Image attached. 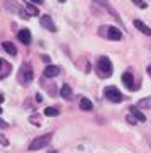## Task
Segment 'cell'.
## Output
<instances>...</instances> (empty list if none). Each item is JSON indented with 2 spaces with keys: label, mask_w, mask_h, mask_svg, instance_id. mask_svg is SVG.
<instances>
[{
  "label": "cell",
  "mask_w": 151,
  "mask_h": 153,
  "mask_svg": "<svg viewBox=\"0 0 151 153\" xmlns=\"http://www.w3.org/2000/svg\"><path fill=\"white\" fill-rule=\"evenodd\" d=\"M17 38H19V41L24 43V44H29L33 41V36H31V31H29V29H21V31L17 33Z\"/></svg>",
  "instance_id": "8"
},
{
  "label": "cell",
  "mask_w": 151,
  "mask_h": 153,
  "mask_svg": "<svg viewBox=\"0 0 151 153\" xmlns=\"http://www.w3.org/2000/svg\"><path fill=\"white\" fill-rule=\"evenodd\" d=\"M31 2H34V4H43V0H31Z\"/></svg>",
  "instance_id": "25"
},
{
  "label": "cell",
  "mask_w": 151,
  "mask_h": 153,
  "mask_svg": "<svg viewBox=\"0 0 151 153\" xmlns=\"http://www.w3.org/2000/svg\"><path fill=\"white\" fill-rule=\"evenodd\" d=\"M41 60L44 61V63H49V56H46V55H43L41 56Z\"/></svg>",
  "instance_id": "23"
},
{
  "label": "cell",
  "mask_w": 151,
  "mask_h": 153,
  "mask_svg": "<svg viewBox=\"0 0 151 153\" xmlns=\"http://www.w3.org/2000/svg\"><path fill=\"white\" fill-rule=\"evenodd\" d=\"M59 94H61V97L65 99V100H70V99L73 97V90H71V87L68 85V83L61 87V92H59Z\"/></svg>",
  "instance_id": "13"
},
{
  "label": "cell",
  "mask_w": 151,
  "mask_h": 153,
  "mask_svg": "<svg viewBox=\"0 0 151 153\" xmlns=\"http://www.w3.org/2000/svg\"><path fill=\"white\" fill-rule=\"evenodd\" d=\"M138 109H151V95L141 99L139 102H138Z\"/></svg>",
  "instance_id": "15"
},
{
  "label": "cell",
  "mask_w": 151,
  "mask_h": 153,
  "mask_svg": "<svg viewBox=\"0 0 151 153\" xmlns=\"http://www.w3.org/2000/svg\"><path fill=\"white\" fill-rule=\"evenodd\" d=\"M132 4L138 5L139 9H146V2H144V0H132Z\"/></svg>",
  "instance_id": "19"
},
{
  "label": "cell",
  "mask_w": 151,
  "mask_h": 153,
  "mask_svg": "<svg viewBox=\"0 0 151 153\" xmlns=\"http://www.w3.org/2000/svg\"><path fill=\"white\" fill-rule=\"evenodd\" d=\"M24 9H26L27 16H39V10L33 5V4H26V5H24Z\"/></svg>",
  "instance_id": "16"
},
{
  "label": "cell",
  "mask_w": 151,
  "mask_h": 153,
  "mask_svg": "<svg viewBox=\"0 0 151 153\" xmlns=\"http://www.w3.org/2000/svg\"><path fill=\"white\" fill-rule=\"evenodd\" d=\"M2 102H4V95H2V94H0V104H2Z\"/></svg>",
  "instance_id": "27"
},
{
  "label": "cell",
  "mask_w": 151,
  "mask_h": 153,
  "mask_svg": "<svg viewBox=\"0 0 151 153\" xmlns=\"http://www.w3.org/2000/svg\"><path fill=\"white\" fill-rule=\"evenodd\" d=\"M127 121H129L131 124H136V117H134L132 114H129V116H127Z\"/></svg>",
  "instance_id": "21"
},
{
  "label": "cell",
  "mask_w": 151,
  "mask_h": 153,
  "mask_svg": "<svg viewBox=\"0 0 151 153\" xmlns=\"http://www.w3.org/2000/svg\"><path fill=\"white\" fill-rule=\"evenodd\" d=\"M131 111L134 112V117H136L138 121H141V123H144V121H146V116L143 114V112H141L139 109H136V107H131Z\"/></svg>",
  "instance_id": "18"
},
{
  "label": "cell",
  "mask_w": 151,
  "mask_h": 153,
  "mask_svg": "<svg viewBox=\"0 0 151 153\" xmlns=\"http://www.w3.org/2000/svg\"><path fill=\"white\" fill-rule=\"evenodd\" d=\"M105 31L107 33H104V36L107 39H112V41H121L122 39V31L117 27H114V26H109V27H105Z\"/></svg>",
  "instance_id": "6"
},
{
  "label": "cell",
  "mask_w": 151,
  "mask_h": 153,
  "mask_svg": "<svg viewBox=\"0 0 151 153\" xmlns=\"http://www.w3.org/2000/svg\"><path fill=\"white\" fill-rule=\"evenodd\" d=\"M39 22H41V26H43L44 29H48V31H51V33H56V26H54L53 19H51L49 16H41Z\"/></svg>",
  "instance_id": "7"
},
{
  "label": "cell",
  "mask_w": 151,
  "mask_h": 153,
  "mask_svg": "<svg viewBox=\"0 0 151 153\" xmlns=\"http://www.w3.org/2000/svg\"><path fill=\"white\" fill-rule=\"evenodd\" d=\"M36 99H38V102H43V95L41 94H36Z\"/></svg>",
  "instance_id": "24"
},
{
  "label": "cell",
  "mask_w": 151,
  "mask_h": 153,
  "mask_svg": "<svg viewBox=\"0 0 151 153\" xmlns=\"http://www.w3.org/2000/svg\"><path fill=\"white\" fill-rule=\"evenodd\" d=\"M49 153H58V152H56V150H51V152H49Z\"/></svg>",
  "instance_id": "28"
},
{
  "label": "cell",
  "mask_w": 151,
  "mask_h": 153,
  "mask_svg": "<svg viewBox=\"0 0 151 153\" xmlns=\"http://www.w3.org/2000/svg\"><path fill=\"white\" fill-rule=\"evenodd\" d=\"M44 114L48 116V117H56V116L59 114V111L56 109V107H46V109H44Z\"/></svg>",
  "instance_id": "17"
},
{
  "label": "cell",
  "mask_w": 151,
  "mask_h": 153,
  "mask_svg": "<svg viewBox=\"0 0 151 153\" xmlns=\"http://www.w3.org/2000/svg\"><path fill=\"white\" fill-rule=\"evenodd\" d=\"M17 78H19V82H21L22 85L31 83V82H33V78H34L33 66L29 65V63H22L21 70H19V73H17Z\"/></svg>",
  "instance_id": "2"
},
{
  "label": "cell",
  "mask_w": 151,
  "mask_h": 153,
  "mask_svg": "<svg viewBox=\"0 0 151 153\" xmlns=\"http://www.w3.org/2000/svg\"><path fill=\"white\" fill-rule=\"evenodd\" d=\"M80 109H81V111H92V109H93L92 100H90V99H87V97H83V99L80 100Z\"/></svg>",
  "instance_id": "14"
},
{
  "label": "cell",
  "mask_w": 151,
  "mask_h": 153,
  "mask_svg": "<svg viewBox=\"0 0 151 153\" xmlns=\"http://www.w3.org/2000/svg\"><path fill=\"white\" fill-rule=\"evenodd\" d=\"M44 76L46 78H54V76H58L59 75V68L58 66H54V65H49V66H46L44 68Z\"/></svg>",
  "instance_id": "11"
},
{
  "label": "cell",
  "mask_w": 151,
  "mask_h": 153,
  "mask_svg": "<svg viewBox=\"0 0 151 153\" xmlns=\"http://www.w3.org/2000/svg\"><path fill=\"white\" fill-rule=\"evenodd\" d=\"M0 145H2V146H9V140H7L4 134H0Z\"/></svg>",
  "instance_id": "20"
},
{
  "label": "cell",
  "mask_w": 151,
  "mask_h": 153,
  "mask_svg": "<svg viewBox=\"0 0 151 153\" xmlns=\"http://www.w3.org/2000/svg\"><path fill=\"white\" fill-rule=\"evenodd\" d=\"M51 140H53V133H46V134H43V136H38L34 141H31L29 150H31V152H36V150L46 148L49 143H51Z\"/></svg>",
  "instance_id": "3"
},
{
  "label": "cell",
  "mask_w": 151,
  "mask_h": 153,
  "mask_svg": "<svg viewBox=\"0 0 151 153\" xmlns=\"http://www.w3.org/2000/svg\"><path fill=\"white\" fill-rule=\"evenodd\" d=\"M0 66H2V60H0Z\"/></svg>",
  "instance_id": "30"
},
{
  "label": "cell",
  "mask_w": 151,
  "mask_h": 153,
  "mask_svg": "<svg viewBox=\"0 0 151 153\" xmlns=\"http://www.w3.org/2000/svg\"><path fill=\"white\" fill-rule=\"evenodd\" d=\"M104 95H105V99L107 100H110V102H114V104H119V102H122V94L119 92L117 87H105V90H104Z\"/></svg>",
  "instance_id": "4"
},
{
  "label": "cell",
  "mask_w": 151,
  "mask_h": 153,
  "mask_svg": "<svg viewBox=\"0 0 151 153\" xmlns=\"http://www.w3.org/2000/svg\"><path fill=\"white\" fill-rule=\"evenodd\" d=\"M134 27L139 31V33H143L144 36H151V29L150 26H146L143 21H139V19H134Z\"/></svg>",
  "instance_id": "9"
},
{
  "label": "cell",
  "mask_w": 151,
  "mask_h": 153,
  "mask_svg": "<svg viewBox=\"0 0 151 153\" xmlns=\"http://www.w3.org/2000/svg\"><path fill=\"white\" fill-rule=\"evenodd\" d=\"M58 2H61V4H63V2H66V0H58Z\"/></svg>",
  "instance_id": "29"
},
{
  "label": "cell",
  "mask_w": 151,
  "mask_h": 153,
  "mask_svg": "<svg viewBox=\"0 0 151 153\" xmlns=\"http://www.w3.org/2000/svg\"><path fill=\"white\" fill-rule=\"evenodd\" d=\"M0 128H9V124H7L4 119H0Z\"/></svg>",
  "instance_id": "22"
},
{
  "label": "cell",
  "mask_w": 151,
  "mask_h": 153,
  "mask_svg": "<svg viewBox=\"0 0 151 153\" xmlns=\"http://www.w3.org/2000/svg\"><path fill=\"white\" fill-rule=\"evenodd\" d=\"M148 75H150V76H151V65H150V66H148Z\"/></svg>",
  "instance_id": "26"
},
{
  "label": "cell",
  "mask_w": 151,
  "mask_h": 153,
  "mask_svg": "<svg viewBox=\"0 0 151 153\" xmlns=\"http://www.w3.org/2000/svg\"><path fill=\"white\" fill-rule=\"evenodd\" d=\"M97 71H98V75L102 76V78L110 76V75H112V71H114L112 61L109 60L107 56H102V58L97 61Z\"/></svg>",
  "instance_id": "1"
},
{
  "label": "cell",
  "mask_w": 151,
  "mask_h": 153,
  "mask_svg": "<svg viewBox=\"0 0 151 153\" xmlns=\"http://www.w3.org/2000/svg\"><path fill=\"white\" fill-rule=\"evenodd\" d=\"M2 48L5 49L9 55H12V56L17 55V48L14 46V43H10V41H4V43H2Z\"/></svg>",
  "instance_id": "12"
},
{
  "label": "cell",
  "mask_w": 151,
  "mask_h": 153,
  "mask_svg": "<svg viewBox=\"0 0 151 153\" xmlns=\"http://www.w3.org/2000/svg\"><path fill=\"white\" fill-rule=\"evenodd\" d=\"M92 2H93V4H98L100 7H104V9H105V10H107L117 22H122V17L119 16V12L115 10L112 5H110V2H109V0H92Z\"/></svg>",
  "instance_id": "5"
},
{
  "label": "cell",
  "mask_w": 151,
  "mask_h": 153,
  "mask_svg": "<svg viewBox=\"0 0 151 153\" xmlns=\"http://www.w3.org/2000/svg\"><path fill=\"white\" fill-rule=\"evenodd\" d=\"M122 82H124V85L129 90H134V76H132V73L131 71H126V73H122Z\"/></svg>",
  "instance_id": "10"
}]
</instances>
